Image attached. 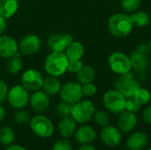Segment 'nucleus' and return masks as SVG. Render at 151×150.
<instances>
[{
  "label": "nucleus",
  "mask_w": 151,
  "mask_h": 150,
  "mask_svg": "<svg viewBox=\"0 0 151 150\" xmlns=\"http://www.w3.org/2000/svg\"><path fill=\"white\" fill-rule=\"evenodd\" d=\"M73 41V37L69 34L56 33L49 36L47 45L53 52H65Z\"/></svg>",
  "instance_id": "obj_11"
},
{
  "label": "nucleus",
  "mask_w": 151,
  "mask_h": 150,
  "mask_svg": "<svg viewBox=\"0 0 151 150\" xmlns=\"http://www.w3.org/2000/svg\"><path fill=\"white\" fill-rule=\"evenodd\" d=\"M30 119H31V118H30L29 112H27V111L22 110V109L18 110L14 115V120L19 125H26V124L29 123Z\"/></svg>",
  "instance_id": "obj_32"
},
{
  "label": "nucleus",
  "mask_w": 151,
  "mask_h": 150,
  "mask_svg": "<svg viewBox=\"0 0 151 150\" xmlns=\"http://www.w3.org/2000/svg\"><path fill=\"white\" fill-rule=\"evenodd\" d=\"M100 138L106 146L115 148L121 143L122 133L118 127L108 125L102 128L100 132Z\"/></svg>",
  "instance_id": "obj_12"
},
{
  "label": "nucleus",
  "mask_w": 151,
  "mask_h": 150,
  "mask_svg": "<svg viewBox=\"0 0 151 150\" xmlns=\"http://www.w3.org/2000/svg\"><path fill=\"white\" fill-rule=\"evenodd\" d=\"M43 77L41 72L35 69H28L22 74L21 85L29 92L40 90L42 87Z\"/></svg>",
  "instance_id": "obj_10"
},
{
  "label": "nucleus",
  "mask_w": 151,
  "mask_h": 150,
  "mask_svg": "<svg viewBox=\"0 0 151 150\" xmlns=\"http://www.w3.org/2000/svg\"><path fill=\"white\" fill-rule=\"evenodd\" d=\"M108 65L111 70L117 74L129 72L132 69L130 57L123 52H114L108 58Z\"/></svg>",
  "instance_id": "obj_7"
},
{
  "label": "nucleus",
  "mask_w": 151,
  "mask_h": 150,
  "mask_svg": "<svg viewBox=\"0 0 151 150\" xmlns=\"http://www.w3.org/2000/svg\"><path fill=\"white\" fill-rule=\"evenodd\" d=\"M120 5L123 11L134 12L141 6V0H121Z\"/></svg>",
  "instance_id": "obj_31"
},
{
  "label": "nucleus",
  "mask_w": 151,
  "mask_h": 150,
  "mask_svg": "<svg viewBox=\"0 0 151 150\" xmlns=\"http://www.w3.org/2000/svg\"><path fill=\"white\" fill-rule=\"evenodd\" d=\"M149 46H150V50H151V39H150V42H149Z\"/></svg>",
  "instance_id": "obj_43"
},
{
  "label": "nucleus",
  "mask_w": 151,
  "mask_h": 150,
  "mask_svg": "<svg viewBox=\"0 0 151 150\" xmlns=\"http://www.w3.org/2000/svg\"><path fill=\"white\" fill-rule=\"evenodd\" d=\"M8 92H9L8 85L4 80H0V103H3L7 98Z\"/></svg>",
  "instance_id": "obj_37"
},
{
  "label": "nucleus",
  "mask_w": 151,
  "mask_h": 150,
  "mask_svg": "<svg viewBox=\"0 0 151 150\" xmlns=\"http://www.w3.org/2000/svg\"><path fill=\"white\" fill-rule=\"evenodd\" d=\"M61 88H62V85L59 80L58 79V77L49 76L43 79L42 88V91H44L49 96H53V95L59 94Z\"/></svg>",
  "instance_id": "obj_20"
},
{
  "label": "nucleus",
  "mask_w": 151,
  "mask_h": 150,
  "mask_svg": "<svg viewBox=\"0 0 151 150\" xmlns=\"http://www.w3.org/2000/svg\"><path fill=\"white\" fill-rule=\"evenodd\" d=\"M29 126L32 132L38 137L46 139L50 137L55 130L52 121L44 115H35L31 118Z\"/></svg>",
  "instance_id": "obj_4"
},
{
  "label": "nucleus",
  "mask_w": 151,
  "mask_h": 150,
  "mask_svg": "<svg viewBox=\"0 0 151 150\" xmlns=\"http://www.w3.org/2000/svg\"><path fill=\"white\" fill-rule=\"evenodd\" d=\"M6 116V111H5V109L0 104V121L4 120V118Z\"/></svg>",
  "instance_id": "obj_42"
},
{
  "label": "nucleus",
  "mask_w": 151,
  "mask_h": 150,
  "mask_svg": "<svg viewBox=\"0 0 151 150\" xmlns=\"http://www.w3.org/2000/svg\"><path fill=\"white\" fill-rule=\"evenodd\" d=\"M115 89L121 93L127 99L134 97L135 92L140 88L139 83L134 79V74L129 72L121 74L115 82Z\"/></svg>",
  "instance_id": "obj_6"
},
{
  "label": "nucleus",
  "mask_w": 151,
  "mask_h": 150,
  "mask_svg": "<svg viewBox=\"0 0 151 150\" xmlns=\"http://www.w3.org/2000/svg\"><path fill=\"white\" fill-rule=\"evenodd\" d=\"M6 70L11 74H17L20 72L22 68V61L19 57V56H14L10 57L8 62L6 63Z\"/></svg>",
  "instance_id": "obj_27"
},
{
  "label": "nucleus",
  "mask_w": 151,
  "mask_h": 150,
  "mask_svg": "<svg viewBox=\"0 0 151 150\" xmlns=\"http://www.w3.org/2000/svg\"><path fill=\"white\" fill-rule=\"evenodd\" d=\"M19 45L17 42L10 35H0V57L10 58L14 56H19Z\"/></svg>",
  "instance_id": "obj_14"
},
{
  "label": "nucleus",
  "mask_w": 151,
  "mask_h": 150,
  "mask_svg": "<svg viewBox=\"0 0 151 150\" xmlns=\"http://www.w3.org/2000/svg\"><path fill=\"white\" fill-rule=\"evenodd\" d=\"M52 150H73V144L68 139L59 140L54 143Z\"/></svg>",
  "instance_id": "obj_34"
},
{
  "label": "nucleus",
  "mask_w": 151,
  "mask_h": 150,
  "mask_svg": "<svg viewBox=\"0 0 151 150\" xmlns=\"http://www.w3.org/2000/svg\"><path fill=\"white\" fill-rule=\"evenodd\" d=\"M74 137L75 141L81 145L91 144L96 138V132L92 126L84 124L76 129Z\"/></svg>",
  "instance_id": "obj_18"
},
{
  "label": "nucleus",
  "mask_w": 151,
  "mask_h": 150,
  "mask_svg": "<svg viewBox=\"0 0 151 150\" xmlns=\"http://www.w3.org/2000/svg\"><path fill=\"white\" fill-rule=\"evenodd\" d=\"M59 95L62 101L74 104L81 101L83 96L82 86L78 82H67L62 86Z\"/></svg>",
  "instance_id": "obj_9"
},
{
  "label": "nucleus",
  "mask_w": 151,
  "mask_h": 150,
  "mask_svg": "<svg viewBox=\"0 0 151 150\" xmlns=\"http://www.w3.org/2000/svg\"><path fill=\"white\" fill-rule=\"evenodd\" d=\"M103 102L106 110L113 114H120L126 111L127 98L115 88L105 92Z\"/></svg>",
  "instance_id": "obj_5"
},
{
  "label": "nucleus",
  "mask_w": 151,
  "mask_h": 150,
  "mask_svg": "<svg viewBox=\"0 0 151 150\" xmlns=\"http://www.w3.org/2000/svg\"><path fill=\"white\" fill-rule=\"evenodd\" d=\"M77 150H97L93 145L91 144H82L80 146Z\"/></svg>",
  "instance_id": "obj_41"
},
{
  "label": "nucleus",
  "mask_w": 151,
  "mask_h": 150,
  "mask_svg": "<svg viewBox=\"0 0 151 150\" xmlns=\"http://www.w3.org/2000/svg\"><path fill=\"white\" fill-rule=\"evenodd\" d=\"M41 48V40L35 34L25 35L19 43V50L22 54L32 56L39 51Z\"/></svg>",
  "instance_id": "obj_13"
},
{
  "label": "nucleus",
  "mask_w": 151,
  "mask_h": 150,
  "mask_svg": "<svg viewBox=\"0 0 151 150\" xmlns=\"http://www.w3.org/2000/svg\"><path fill=\"white\" fill-rule=\"evenodd\" d=\"M94 120L96 123V125L100 127H104L110 124V116L107 111L100 110L95 112L94 114Z\"/></svg>",
  "instance_id": "obj_29"
},
{
  "label": "nucleus",
  "mask_w": 151,
  "mask_h": 150,
  "mask_svg": "<svg viewBox=\"0 0 151 150\" xmlns=\"http://www.w3.org/2000/svg\"><path fill=\"white\" fill-rule=\"evenodd\" d=\"M149 143V135L142 131L132 133L126 141L128 150H142Z\"/></svg>",
  "instance_id": "obj_16"
},
{
  "label": "nucleus",
  "mask_w": 151,
  "mask_h": 150,
  "mask_svg": "<svg viewBox=\"0 0 151 150\" xmlns=\"http://www.w3.org/2000/svg\"><path fill=\"white\" fill-rule=\"evenodd\" d=\"M134 98L141 104V105H145L147 103H150L151 99V95L150 92L144 88H139L137 89V91L135 92L134 95Z\"/></svg>",
  "instance_id": "obj_28"
},
{
  "label": "nucleus",
  "mask_w": 151,
  "mask_h": 150,
  "mask_svg": "<svg viewBox=\"0 0 151 150\" xmlns=\"http://www.w3.org/2000/svg\"><path fill=\"white\" fill-rule=\"evenodd\" d=\"M4 150H27V149H25L24 147L18 145V144H11L9 146H7V148Z\"/></svg>",
  "instance_id": "obj_40"
},
{
  "label": "nucleus",
  "mask_w": 151,
  "mask_h": 150,
  "mask_svg": "<svg viewBox=\"0 0 151 150\" xmlns=\"http://www.w3.org/2000/svg\"><path fill=\"white\" fill-rule=\"evenodd\" d=\"M82 93L85 96H92L96 93V87L92 82L82 85Z\"/></svg>",
  "instance_id": "obj_36"
},
{
  "label": "nucleus",
  "mask_w": 151,
  "mask_h": 150,
  "mask_svg": "<svg viewBox=\"0 0 151 150\" xmlns=\"http://www.w3.org/2000/svg\"><path fill=\"white\" fill-rule=\"evenodd\" d=\"M69 59L65 52L50 53L44 61V69L50 76L60 77L65 74L68 68Z\"/></svg>",
  "instance_id": "obj_1"
},
{
  "label": "nucleus",
  "mask_w": 151,
  "mask_h": 150,
  "mask_svg": "<svg viewBox=\"0 0 151 150\" xmlns=\"http://www.w3.org/2000/svg\"><path fill=\"white\" fill-rule=\"evenodd\" d=\"M132 22L134 24V26L139 27H147L150 22V15L142 11H136L134 14H132L130 16Z\"/></svg>",
  "instance_id": "obj_26"
},
{
  "label": "nucleus",
  "mask_w": 151,
  "mask_h": 150,
  "mask_svg": "<svg viewBox=\"0 0 151 150\" xmlns=\"http://www.w3.org/2000/svg\"><path fill=\"white\" fill-rule=\"evenodd\" d=\"M134 24L129 15L115 13L108 20V28L111 34L116 37H126L133 31Z\"/></svg>",
  "instance_id": "obj_2"
},
{
  "label": "nucleus",
  "mask_w": 151,
  "mask_h": 150,
  "mask_svg": "<svg viewBox=\"0 0 151 150\" xmlns=\"http://www.w3.org/2000/svg\"><path fill=\"white\" fill-rule=\"evenodd\" d=\"M148 150H151V147H150V149H148Z\"/></svg>",
  "instance_id": "obj_44"
},
{
  "label": "nucleus",
  "mask_w": 151,
  "mask_h": 150,
  "mask_svg": "<svg viewBox=\"0 0 151 150\" xmlns=\"http://www.w3.org/2000/svg\"><path fill=\"white\" fill-rule=\"evenodd\" d=\"M142 119L146 124L151 125V104L144 109L142 112Z\"/></svg>",
  "instance_id": "obj_38"
},
{
  "label": "nucleus",
  "mask_w": 151,
  "mask_h": 150,
  "mask_svg": "<svg viewBox=\"0 0 151 150\" xmlns=\"http://www.w3.org/2000/svg\"><path fill=\"white\" fill-rule=\"evenodd\" d=\"M76 74H77V80L79 83L81 85H84L87 83H90L95 80L96 72L92 66L88 65H83V66Z\"/></svg>",
  "instance_id": "obj_24"
},
{
  "label": "nucleus",
  "mask_w": 151,
  "mask_h": 150,
  "mask_svg": "<svg viewBox=\"0 0 151 150\" xmlns=\"http://www.w3.org/2000/svg\"><path fill=\"white\" fill-rule=\"evenodd\" d=\"M15 140V133L12 127L2 126L0 127V144L9 146L13 143Z\"/></svg>",
  "instance_id": "obj_25"
},
{
  "label": "nucleus",
  "mask_w": 151,
  "mask_h": 150,
  "mask_svg": "<svg viewBox=\"0 0 151 150\" xmlns=\"http://www.w3.org/2000/svg\"><path fill=\"white\" fill-rule=\"evenodd\" d=\"M96 112L94 103L89 100H81L72 105L71 117L77 124L84 125L91 120Z\"/></svg>",
  "instance_id": "obj_3"
},
{
  "label": "nucleus",
  "mask_w": 151,
  "mask_h": 150,
  "mask_svg": "<svg viewBox=\"0 0 151 150\" xmlns=\"http://www.w3.org/2000/svg\"><path fill=\"white\" fill-rule=\"evenodd\" d=\"M137 117L135 113L124 111L118 118V128L121 133H128L132 132L137 125Z\"/></svg>",
  "instance_id": "obj_17"
},
{
  "label": "nucleus",
  "mask_w": 151,
  "mask_h": 150,
  "mask_svg": "<svg viewBox=\"0 0 151 150\" xmlns=\"http://www.w3.org/2000/svg\"><path fill=\"white\" fill-rule=\"evenodd\" d=\"M84 51V46L81 42L73 41L65 50V54L69 60H79L83 57Z\"/></svg>",
  "instance_id": "obj_23"
},
{
  "label": "nucleus",
  "mask_w": 151,
  "mask_h": 150,
  "mask_svg": "<svg viewBox=\"0 0 151 150\" xmlns=\"http://www.w3.org/2000/svg\"><path fill=\"white\" fill-rule=\"evenodd\" d=\"M5 19H6L5 18L0 16V35L4 32V30L6 28L7 24H6V20Z\"/></svg>",
  "instance_id": "obj_39"
},
{
  "label": "nucleus",
  "mask_w": 151,
  "mask_h": 150,
  "mask_svg": "<svg viewBox=\"0 0 151 150\" xmlns=\"http://www.w3.org/2000/svg\"><path fill=\"white\" fill-rule=\"evenodd\" d=\"M19 9L18 0H0V16L10 19Z\"/></svg>",
  "instance_id": "obj_22"
},
{
  "label": "nucleus",
  "mask_w": 151,
  "mask_h": 150,
  "mask_svg": "<svg viewBox=\"0 0 151 150\" xmlns=\"http://www.w3.org/2000/svg\"><path fill=\"white\" fill-rule=\"evenodd\" d=\"M83 66V63L81 61V59L79 60H69L68 63V68L67 71L73 72V73H77L81 68Z\"/></svg>",
  "instance_id": "obj_35"
},
{
  "label": "nucleus",
  "mask_w": 151,
  "mask_h": 150,
  "mask_svg": "<svg viewBox=\"0 0 151 150\" xmlns=\"http://www.w3.org/2000/svg\"><path fill=\"white\" fill-rule=\"evenodd\" d=\"M58 131L63 139H70L73 137L77 129V122L71 117L62 118L58 123Z\"/></svg>",
  "instance_id": "obj_19"
},
{
  "label": "nucleus",
  "mask_w": 151,
  "mask_h": 150,
  "mask_svg": "<svg viewBox=\"0 0 151 150\" xmlns=\"http://www.w3.org/2000/svg\"><path fill=\"white\" fill-rule=\"evenodd\" d=\"M29 97L28 91L22 85H17L9 90L7 100L12 108L19 110L27 105L29 103Z\"/></svg>",
  "instance_id": "obj_8"
},
{
  "label": "nucleus",
  "mask_w": 151,
  "mask_h": 150,
  "mask_svg": "<svg viewBox=\"0 0 151 150\" xmlns=\"http://www.w3.org/2000/svg\"><path fill=\"white\" fill-rule=\"evenodd\" d=\"M130 60L132 64V68L139 72L144 71L148 67V65H149L148 54L138 51L137 50L132 53L130 57Z\"/></svg>",
  "instance_id": "obj_21"
},
{
  "label": "nucleus",
  "mask_w": 151,
  "mask_h": 150,
  "mask_svg": "<svg viewBox=\"0 0 151 150\" xmlns=\"http://www.w3.org/2000/svg\"><path fill=\"white\" fill-rule=\"evenodd\" d=\"M72 105L66 102L61 101L58 103V104L55 107L56 114L60 118H65L68 116H71V111H72Z\"/></svg>",
  "instance_id": "obj_30"
},
{
  "label": "nucleus",
  "mask_w": 151,
  "mask_h": 150,
  "mask_svg": "<svg viewBox=\"0 0 151 150\" xmlns=\"http://www.w3.org/2000/svg\"><path fill=\"white\" fill-rule=\"evenodd\" d=\"M142 105L134 98H127V103H126V111L132 112V113H136L140 111Z\"/></svg>",
  "instance_id": "obj_33"
},
{
  "label": "nucleus",
  "mask_w": 151,
  "mask_h": 150,
  "mask_svg": "<svg viewBox=\"0 0 151 150\" xmlns=\"http://www.w3.org/2000/svg\"><path fill=\"white\" fill-rule=\"evenodd\" d=\"M29 103L35 112L42 113L50 106V96L44 91H35L29 97Z\"/></svg>",
  "instance_id": "obj_15"
}]
</instances>
